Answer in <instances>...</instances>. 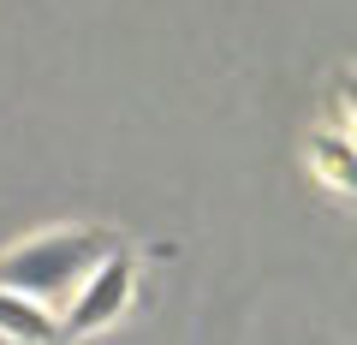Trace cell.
<instances>
[{"instance_id": "obj_1", "label": "cell", "mask_w": 357, "mask_h": 345, "mask_svg": "<svg viewBox=\"0 0 357 345\" xmlns=\"http://www.w3.org/2000/svg\"><path fill=\"white\" fill-rule=\"evenodd\" d=\"M114 250H119V238L102 232V227L42 232V238H30V244H18V250L0 256V286L30 292V298H42V304H60V298H77V286L102 268Z\"/></svg>"}, {"instance_id": "obj_2", "label": "cell", "mask_w": 357, "mask_h": 345, "mask_svg": "<svg viewBox=\"0 0 357 345\" xmlns=\"http://www.w3.org/2000/svg\"><path fill=\"white\" fill-rule=\"evenodd\" d=\"M131 286H137V262H131L126 250H114L102 268H96L84 286H77L72 309L60 316V321H66V333H72V339H84V333H102L107 321H114L119 309L131 304Z\"/></svg>"}, {"instance_id": "obj_3", "label": "cell", "mask_w": 357, "mask_h": 345, "mask_svg": "<svg viewBox=\"0 0 357 345\" xmlns=\"http://www.w3.org/2000/svg\"><path fill=\"white\" fill-rule=\"evenodd\" d=\"M60 333H66V321L54 316L42 298L0 286V339H13V345H54Z\"/></svg>"}, {"instance_id": "obj_4", "label": "cell", "mask_w": 357, "mask_h": 345, "mask_svg": "<svg viewBox=\"0 0 357 345\" xmlns=\"http://www.w3.org/2000/svg\"><path fill=\"white\" fill-rule=\"evenodd\" d=\"M310 161H316L321 185H333L340 197H357V137H345V131H316V137H310Z\"/></svg>"}, {"instance_id": "obj_5", "label": "cell", "mask_w": 357, "mask_h": 345, "mask_svg": "<svg viewBox=\"0 0 357 345\" xmlns=\"http://www.w3.org/2000/svg\"><path fill=\"white\" fill-rule=\"evenodd\" d=\"M345 107H351V119H357V77L345 84ZM351 137H357V131H351Z\"/></svg>"}]
</instances>
